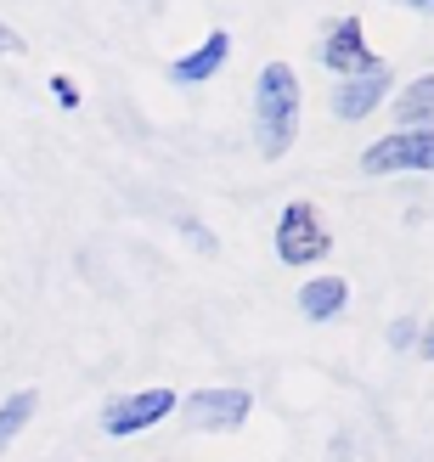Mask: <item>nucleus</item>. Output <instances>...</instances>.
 <instances>
[{
    "label": "nucleus",
    "instance_id": "nucleus-15",
    "mask_svg": "<svg viewBox=\"0 0 434 462\" xmlns=\"http://www.w3.org/2000/svg\"><path fill=\"white\" fill-rule=\"evenodd\" d=\"M12 51H23V34H12L6 23H0V57H12Z\"/></svg>",
    "mask_w": 434,
    "mask_h": 462
},
{
    "label": "nucleus",
    "instance_id": "nucleus-13",
    "mask_svg": "<svg viewBox=\"0 0 434 462\" xmlns=\"http://www.w3.org/2000/svg\"><path fill=\"white\" fill-rule=\"evenodd\" d=\"M51 97H57L62 107H79V90H74V79H62V74H51Z\"/></svg>",
    "mask_w": 434,
    "mask_h": 462
},
{
    "label": "nucleus",
    "instance_id": "nucleus-14",
    "mask_svg": "<svg viewBox=\"0 0 434 462\" xmlns=\"http://www.w3.org/2000/svg\"><path fill=\"white\" fill-rule=\"evenodd\" d=\"M418 356H423V361H434V316L418 328Z\"/></svg>",
    "mask_w": 434,
    "mask_h": 462
},
{
    "label": "nucleus",
    "instance_id": "nucleus-8",
    "mask_svg": "<svg viewBox=\"0 0 434 462\" xmlns=\"http://www.w3.org/2000/svg\"><path fill=\"white\" fill-rule=\"evenodd\" d=\"M226 57H232V34L215 29V34L198 40V51H187V57L170 62V79L175 85H203V79H215L220 68H226Z\"/></svg>",
    "mask_w": 434,
    "mask_h": 462
},
{
    "label": "nucleus",
    "instance_id": "nucleus-5",
    "mask_svg": "<svg viewBox=\"0 0 434 462\" xmlns=\"http://www.w3.org/2000/svg\"><path fill=\"white\" fill-rule=\"evenodd\" d=\"M390 79H395V68L383 62V57H373L361 74H350V79L333 85V113H338V119H350V125L367 119V113H373L383 97H390Z\"/></svg>",
    "mask_w": 434,
    "mask_h": 462
},
{
    "label": "nucleus",
    "instance_id": "nucleus-2",
    "mask_svg": "<svg viewBox=\"0 0 434 462\" xmlns=\"http://www.w3.org/2000/svg\"><path fill=\"white\" fill-rule=\"evenodd\" d=\"M328 248H333V237H328L322 215H316L305 198H293L277 215V260L282 265H310V260H328Z\"/></svg>",
    "mask_w": 434,
    "mask_h": 462
},
{
    "label": "nucleus",
    "instance_id": "nucleus-6",
    "mask_svg": "<svg viewBox=\"0 0 434 462\" xmlns=\"http://www.w3.org/2000/svg\"><path fill=\"white\" fill-rule=\"evenodd\" d=\"M248 411H254V395H248V389H198V395L187 401V423L232 434V429L248 423Z\"/></svg>",
    "mask_w": 434,
    "mask_h": 462
},
{
    "label": "nucleus",
    "instance_id": "nucleus-11",
    "mask_svg": "<svg viewBox=\"0 0 434 462\" xmlns=\"http://www.w3.org/2000/svg\"><path fill=\"white\" fill-rule=\"evenodd\" d=\"M40 411V395L34 389H17V395H6V406H0V446H12L23 429H29V418Z\"/></svg>",
    "mask_w": 434,
    "mask_h": 462
},
{
    "label": "nucleus",
    "instance_id": "nucleus-1",
    "mask_svg": "<svg viewBox=\"0 0 434 462\" xmlns=\"http://www.w3.org/2000/svg\"><path fill=\"white\" fill-rule=\"evenodd\" d=\"M300 74H293L288 62H265L260 79H254V147L260 158H277L293 147V135H300Z\"/></svg>",
    "mask_w": 434,
    "mask_h": 462
},
{
    "label": "nucleus",
    "instance_id": "nucleus-4",
    "mask_svg": "<svg viewBox=\"0 0 434 462\" xmlns=\"http://www.w3.org/2000/svg\"><path fill=\"white\" fill-rule=\"evenodd\" d=\"M170 411H175V389H135V395L102 406V429L113 440H125V434H142L152 423H164Z\"/></svg>",
    "mask_w": 434,
    "mask_h": 462
},
{
    "label": "nucleus",
    "instance_id": "nucleus-9",
    "mask_svg": "<svg viewBox=\"0 0 434 462\" xmlns=\"http://www.w3.org/2000/svg\"><path fill=\"white\" fill-rule=\"evenodd\" d=\"M345 305H350V282H345V276H310V282L300 288L305 321H333Z\"/></svg>",
    "mask_w": 434,
    "mask_h": 462
},
{
    "label": "nucleus",
    "instance_id": "nucleus-10",
    "mask_svg": "<svg viewBox=\"0 0 434 462\" xmlns=\"http://www.w3.org/2000/svg\"><path fill=\"white\" fill-rule=\"evenodd\" d=\"M395 125H406V130H434V74L406 79V90L395 97Z\"/></svg>",
    "mask_w": 434,
    "mask_h": 462
},
{
    "label": "nucleus",
    "instance_id": "nucleus-12",
    "mask_svg": "<svg viewBox=\"0 0 434 462\" xmlns=\"http://www.w3.org/2000/svg\"><path fill=\"white\" fill-rule=\"evenodd\" d=\"M390 350H418V316H395L390 321Z\"/></svg>",
    "mask_w": 434,
    "mask_h": 462
},
{
    "label": "nucleus",
    "instance_id": "nucleus-7",
    "mask_svg": "<svg viewBox=\"0 0 434 462\" xmlns=\"http://www.w3.org/2000/svg\"><path fill=\"white\" fill-rule=\"evenodd\" d=\"M322 62L333 68L338 79H350V74H361V68L373 62V51H367V29H361V17H338L333 29H328V40H322Z\"/></svg>",
    "mask_w": 434,
    "mask_h": 462
},
{
    "label": "nucleus",
    "instance_id": "nucleus-3",
    "mask_svg": "<svg viewBox=\"0 0 434 462\" xmlns=\"http://www.w3.org/2000/svg\"><path fill=\"white\" fill-rule=\"evenodd\" d=\"M401 170H434V130H395L361 152V175H401Z\"/></svg>",
    "mask_w": 434,
    "mask_h": 462
}]
</instances>
